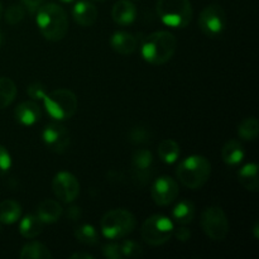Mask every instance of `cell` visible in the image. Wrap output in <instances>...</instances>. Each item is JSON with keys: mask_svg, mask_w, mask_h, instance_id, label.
Listing matches in <instances>:
<instances>
[{"mask_svg": "<svg viewBox=\"0 0 259 259\" xmlns=\"http://www.w3.org/2000/svg\"><path fill=\"white\" fill-rule=\"evenodd\" d=\"M0 43H2V34H0Z\"/></svg>", "mask_w": 259, "mask_h": 259, "instance_id": "obj_42", "label": "cell"}, {"mask_svg": "<svg viewBox=\"0 0 259 259\" xmlns=\"http://www.w3.org/2000/svg\"><path fill=\"white\" fill-rule=\"evenodd\" d=\"M174 234L176 237V239L180 240V242H187L191 238V232L186 227H184V225L177 228V229H174Z\"/></svg>", "mask_w": 259, "mask_h": 259, "instance_id": "obj_35", "label": "cell"}, {"mask_svg": "<svg viewBox=\"0 0 259 259\" xmlns=\"http://www.w3.org/2000/svg\"><path fill=\"white\" fill-rule=\"evenodd\" d=\"M63 209L61 206L60 202L56 200H43L37 209V215L45 224H52L60 220L61 215H62Z\"/></svg>", "mask_w": 259, "mask_h": 259, "instance_id": "obj_17", "label": "cell"}, {"mask_svg": "<svg viewBox=\"0 0 259 259\" xmlns=\"http://www.w3.org/2000/svg\"><path fill=\"white\" fill-rule=\"evenodd\" d=\"M52 190L57 199L66 204H70L77 199L80 194V184L72 174L62 171L58 172L53 179Z\"/></svg>", "mask_w": 259, "mask_h": 259, "instance_id": "obj_10", "label": "cell"}, {"mask_svg": "<svg viewBox=\"0 0 259 259\" xmlns=\"http://www.w3.org/2000/svg\"><path fill=\"white\" fill-rule=\"evenodd\" d=\"M179 194V184L168 176H162L156 180L151 190L152 199L159 206H167L172 204L177 199Z\"/></svg>", "mask_w": 259, "mask_h": 259, "instance_id": "obj_12", "label": "cell"}, {"mask_svg": "<svg viewBox=\"0 0 259 259\" xmlns=\"http://www.w3.org/2000/svg\"><path fill=\"white\" fill-rule=\"evenodd\" d=\"M24 18V8L19 4H13L5 12V20L8 24L15 25L20 23Z\"/></svg>", "mask_w": 259, "mask_h": 259, "instance_id": "obj_30", "label": "cell"}, {"mask_svg": "<svg viewBox=\"0 0 259 259\" xmlns=\"http://www.w3.org/2000/svg\"><path fill=\"white\" fill-rule=\"evenodd\" d=\"M103 254L105 255L106 258H110V259H121V258H124L123 253H121L120 244H114V243H110V244L104 245Z\"/></svg>", "mask_w": 259, "mask_h": 259, "instance_id": "obj_33", "label": "cell"}, {"mask_svg": "<svg viewBox=\"0 0 259 259\" xmlns=\"http://www.w3.org/2000/svg\"><path fill=\"white\" fill-rule=\"evenodd\" d=\"M2 15H3V4L0 3V18H2Z\"/></svg>", "mask_w": 259, "mask_h": 259, "instance_id": "obj_40", "label": "cell"}, {"mask_svg": "<svg viewBox=\"0 0 259 259\" xmlns=\"http://www.w3.org/2000/svg\"><path fill=\"white\" fill-rule=\"evenodd\" d=\"M133 2H136V0H133Z\"/></svg>", "mask_w": 259, "mask_h": 259, "instance_id": "obj_44", "label": "cell"}, {"mask_svg": "<svg viewBox=\"0 0 259 259\" xmlns=\"http://www.w3.org/2000/svg\"><path fill=\"white\" fill-rule=\"evenodd\" d=\"M75 238L77 239V242L82 243L86 245H94L98 243V233H96L95 228L93 225H81L76 229L75 232Z\"/></svg>", "mask_w": 259, "mask_h": 259, "instance_id": "obj_28", "label": "cell"}, {"mask_svg": "<svg viewBox=\"0 0 259 259\" xmlns=\"http://www.w3.org/2000/svg\"><path fill=\"white\" fill-rule=\"evenodd\" d=\"M45 144L55 153H63L70 147V132L60 123H51L42 134Z\"/></svg>", "mask_w": 259, "mask_h": 259, "instance_id": "obj_11", "label": "cell"}, {"mask_svg": "<svg viewBox=\"0 0 259 259\" xmlns=\"http://www.w3.org/2000/svg\"><path fill=\"white\" fill-rule=\"evenodd\" d=\"M17 95L14 81L8 77H0V110L13 103Z\"/></svg>", "mask_w": 259, "mask_h": 259, "instance_id": "obj_26", "label": "cell"}, {"mask_svg": "<svg viewBox=\"0 0 259 259\" xmlns=\"http://www.w3.org/2000/svg\"><path fill=\"white\" fill-rule=\"evenodd\" d=\"M20 258L22 259H50L52 258V253L48 250L46 245L42 243L33 242L28 243L20 250Z\"/></svg>", "mask_w": 259, "mask_h": 259, "instance_id": "obj_24", "label": "cell"}, {"mask_svg": "<svg viewBox=\"0 0 259 259\" xmlns=\"http://www.w3.org/2000/svg\"><path fill=\"white\" fill-rule=\"evenodd\" d=\"M244 148L243 144L238 141H229L224 144L222 149V158L229 166H235L240 163L244 158Z\"/></svg>", "mask_w": 259, "mask_h": 259, "instance_id": "obj_20", "label": "cell"}, {"mask_svg": "<svg viewBox=\"0 0 259 259\" xmlns=\"http://www.w3.org/2000/svg\"><path fill=\"white\" fill-rule=\"evenodd\" d=\"M95 2H104V0H95Z\"/></svg>", "mask_w": 259, "mask_h": 259, "instance_id": "obj_43", "label": "cell"}, {"mask_svg": "<svg viewBox=\"0 0 259 259\" xmlns=\"http://www.w3.org/2000/svg\"><path fill=\"white\" fill-rule=\"evenodd\" d=\"M258 129L259 124L257 118L252 116V118H247L239 124L238 126V134L240 138L245 139V141H254L258 137Z\"/></svg>", "mask_w": 259, "mask_h": 259, "instance_id": "obj_27", "label": "cell"}, {"mask_svg": "<svg viewBox=\"0 0 259 259\" xmlns=\"http://www.w3.org/2000/svg\"><path fill=\"white\" fill-rule=\"evenodd\" d=\"M15 120L22 125H33L42 116L39 105L34 101H23L17 106L14 111Z\"/></svg>", "mask_w": 259, "mask_h": 259, "instance_id": "obj_15", "label": "cell"}, {"mask_svg": "<svg viewBox=\"0 0 259 259\" xmlns=\"http://www.w3.org/2000/svg\"><path fill=\"white\" fill-rule=\"evenodd\" d=\"M22 2H23V4H24L25 7L29 9V12L33 13L43 4V2H45V0H22Z\"/></svg>", "mask_w": 259, "mask_h": 259, "instance_id": "obj_36", "label": "cell"}, {"mask_svg": "<svg viewBox=\"0 0 259 259\" xmlns=\"http://www.w3.org/2000/svg\"><path fill=\"white\" fill-rule=\"evenodd\" d=\"M81 215H82V212H81V209L78 206H71L68 207L67 210V217L68 219L71 220H78L81 218Z\"/></svg>", "mask_w": 259, "mask_h": 259, "instance_id": "obj_37", "label": "cell"}, {"mask_svg": "<svg viewBox=\"0 0 259 259\" xmlns=\"http://www.w3.org/2000/svg\"><path fill=\"white\" fill-rule=\"evenodd\" d=\"M196 210H195V205L189 200H182L179 204L175 206L172 210V218L175 222L180 225H186L194 220Z\"/></svg>", "mask_w": 259, "mask_h": 259, "instance_id": "obj_22", "label": "cell"}, {"mask_svg": "<svg viewBox=\"0 0 259 259\" xmlns=\"http://www.w3.org/2000/svg\"><path fill=\"white\" fill-rule=\"evenodd\" d=\"M129 141L133 144H144L148 143L152 138V133L147 126L138 125L134 126L129 132Z\"/></svg>", "mask_w": 259, "mask_h": 259, "instance_id": "obj_29", "label": "cell"}, {"mask_svg": "<svg viewBox=\"0 0 259 259\" xmlns=\"http://www.w3.org/2000/svg\"><path fill=\"white\" fill-rule=\"evenodd\" d=\"M120 247L123 257L137 258L143 254V249H142L141 245L136 242H132V240H125V242L121 243Z\"/></svg>", "mask_w": 259, "mask_h": 259, "instance_id": "obj_31", "label": "cell"}, {"mask_svg": "<svg viewBox=\"0 0 259 259\" xmlns=\"http://www.w3.org/2000/svg\"><path fill=\"white\" fill-rule=\"evenodd\" d=\"M177 40L172 33L154 32L149 34L142 46V56L152 65H163L174 57Z\"/></svg>", "mask_w": 259, "mask_h": 259, "instance_id": "obj_2", "label": "cell"}, {"mask_svg": "<svg viewBox=\"0 0 259 259\" xmlns=\"http://www.w3.org/2000/svg\"><path fill=\"white\" fill-rule=\"evenodd\" d=\"M176 175L184 186L191 190L204 186L211 175V164L204 156H190L177 166Z\"/></svg>", "mask_w": 259, "mask_h": 259, "instance_id": "obj_3", "label": "cell"}, {"mask_svg": "<svg viewBox=\"0 0 259 259\" xmlns=\"http://www.w3.org/2000/svg\"><path fill=\"white\" fill-rule=\"evenodd\" d=\"M72 17L81 27H91L98 19V9L93 3L88 0H80L73 5Z\"/></svg>", "mask_w": 259, "mask_h": 259, "instance_id": "obj_14", "label": "cell"}, {"mask_svg": "<svg viewBox=\"0 0 259 259\" xmlns=\"http://www.w3.org/2000/svg\"><path fill=\"white\" fill-rule=\"evenodd\" d=\"M61 2H62V3H72V2H75V0H61Z\"/></svg>", "mask_w": 259, "mask_h": 259, "instance_id": "obj_41", "label": "cell"}, {"mask_svg": "<svg viewBox=\"0 0 259 259\" xmlns=\"http://www.w3.org/2000/svg\"><path fill=\"white\" fill-rule=\"evenodd\" d=\"M254 234H255V238H258V224H255L254 227Z\"/></svg>", "mask_w": 259, "mask_h": 259, "instance_id": "obj_39", "label": "cell"}, {"mask_svg": "<svg viewBox=\"0 0 259 259\" xmlns=\"http://www.w3.org/2000/svg\"><path fill=\"white\" fill-rule=\"evenodd\" d=\"M136 224V218L131 211L114 209L104 215L100 225L104 237L108 239H121L133 232Z\"/></svg>", "mask_w": 259, "mask_h": 259, "instance_id": "obj_6", "label": "cell"}, {"mask_svg": "<svg viewBox=\"0 0 259 259\" xmlns=\"http://www.w3.org/2000/svg\"><path fill=\"white\" fill-rule=\"evenodd\" d=\"M12 166V158L7 149L0 146V177L4 176Z\"/></svg>", "mask_w": 259, "mask_h": 259, "instance_id": "obj_34", "label": "cell"}, {"mask_svg": "<svg viewBox=\"0 0 259 259\" xmlns=\"http://www.w3.org/2000/svg\"><path fill=\"white\" fill-rule=\"evenodd\" d=\"M22 215V206L14 200H4L0 202V223L13 224L18 222Z\"/></svg>", "mask_w": 259, "mask_h": 259, "instance_id": "obj_23", "label": "cell"}, {"mask_svg": "<svg viewBox=\"0 0 259 259\" xmlns=\"http://www.w3.org/2000/svg\"><path fill=\"white\" fill-rule=\"evenodd\" d=\"M141 234L149 245H162L168 242L174 234V224L163 215H152L142 225Z\"/></svg>", "mask_w": 259, "mask_h": 259, "instance_id": "obj_7", "label": "cell"}, {"mask_svg": "<svg viewBox=\"0 0 259 259\" xmlns=\"http://www.w3.org/2000/svg\"><path fill=\"white\" fill-rule=\"evenodd\" d=\"M158 156L164 163H175L180 157V146L172 139H164L158 146Z\"/></svg>", "mask_w": 259, "mask_h": 259, "instance_id": "obj_25", "label": "cell"}, {"mask_svg": "<svg viewBox=\"0 0 259 259\" xmlns=\"http://www.w3.org/2000/svg\"><path fill=\"white\" fill-rule=\"evenodd\" d=\"M153 164V156L148 149H138L132 157L134 179L142 185L146 184L151 177V169Z\"/></svg>", "mask_w": 259, "mask_h": 259, "instance_id": "obj_13", "label": "cell"}, {"mask_svg": "<svg viewBox=\"0 0 259 259\" xmlns=\"http://www.w3.org/2000/svg\"><path fill=\"white\" fill-rule=\"evenodd\" d=\"M37 25L46 39L58 42L68 32V18L62 7L53 3L43 4L38 8Z\"/></svg>", "mask_w": 259, "mask_h": 259, "instance_id": "obj_1", "label": "cell"}, {"mask_svg": "<svg viewBox=\"0 0 259 259\" xmlns=\"http://www.w3.org/2000/svg\"><path fill=\"white\" fill-rule=\"evenodd\" d=\"M137 15V9L131 0H119L115 3L111 10V17L114 22L119 25H128L134 22Z\"/></svg>", "mask_w": 259, "mask_h": 259, "instance_id": "obj_16", "label": "cell"}, {"mask_svg": "<svg viewBox=\"0 0 259 259\" xmlns=\"http://www.w3.org/2000/svg\"><path fill=\"white\" fill-rule=\"evenodd\" d=\"M45 223L38 218V215H27L22 219L19 225V232L27 239L38 237L43 232Z\"/></svg>", "mask_w": 259, "mask_h": 259, "instance_id": "obj_21", "label": "cell"}, {"mask_svg": "<svg viewBox=\"0 0 259 259\" xmlns=\"http://www.w3.org/2000/svg\"><path fill=\"white\" fill-rule=\"evenodd\" d=\"M157 13L162 22L172 28H185L192 19L190 0H158Z\"/></svg>", "mask_w": 259, "mask_h": 259, "instance_id": "obj_5", "label": "cell"}, {"mask_svg": "<svg viewBox=\"0 0 259 259\" xmlns=\"http://www.w3.org/2000/svg\"><path fill=\"white\" fill-rule=\"evenodd\" d=\"M199 27L206 37H219L227 27V14L222 5L210 4L205 7L200 13Z\"/></svg>", "mask_w": 259, "mask_h": 259, "instance_id": "obj_9", "label": "cell"}, {"mask_svg": "<svg viewBox=\"0 0 259 259\" xmlns=\"http://www.w3.org/2000/svg\"><path fill=\"white\" fill-rule=\"evenodd\" d=\"M110 45L119 55H131L137 50V38L132 33L116 32L111 37Z\"/></svg>", "mask_w": 259, "mask_h": 259, "instance_id": "obj_18", "label": "cell"}, {"mask_svg": "<svg viewBox=\"0 0 259 259\" xmlns=\"http://www.w3.org/2000/svg\"><path fill=\"white\" fill-rule=\"evenodd\" d=\"M201 227L205 234L215 242H222L229 233V222L219 206H210L202 212Z\"/></svg>", "mask_w": 259, "mask_h": 259, "instance_id": "obj_8", "label": "cell"}, {"mask_svg": "<svg viewBox=\"0 0 259 259\" xmlns=\"http://www.w3.org/2000/svg\"><path fill=\"white\" fill-rule=\"evenodd\" d=\"M238 180H239L240 185L244 187L245 190L252 192H257L259 187L258 181V166L255 163H248L245 164L240 171L238 172Z\"/></svg>", "mask_w": 259, "mask_h": 259, "instance_id": "obj_19", "label": "cell"}, {"mask_svg": "<svg viewBox=\"0 0 259 259\" xmlns=\"http://www.w3.org/2000/svg\"><path fill=\"white\" fill-rule=\"evenodd\" d=\"M70 258L71 259H93L94 257L91 254H89V253L78 252V253H73Z\"/></svg>", "mask_w": 259, "mask_h": 259, "instance_id": "obj_38", "label": "cell"}, {"mask_svg": "<svg viewBox=\"0 0 259 259\" xmlns=\"http://www.w3.org/2000/svg\"><path fill=\"white\" fill-rule=\"evenodd\" d=\"M46 111L56 120H66L77 111V98L67 89H57L46 94L43 98Z\"/></svg>", "mask_w": 259, "mask_h": 259, "instance_id": "obj_4", "label": "cell"}, {"mask_svg": "<svg viewBox=\"0 0 259 259\" xmlns=\"http://www.w3.org/2000/svg\"><path fill=\"white\" fill-rule=\"evenodd\" d=\"M27 93L28 95L32 99H34V100H43V98H45L46 94H47L46 93L45 85L40 82L30 83L27 89Z\"/></svg>", "mask_w": 259, "mask_h": 259, "instance_id": "obj_32", "label": "cell"}]
</instances>
